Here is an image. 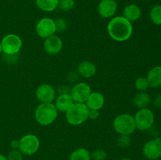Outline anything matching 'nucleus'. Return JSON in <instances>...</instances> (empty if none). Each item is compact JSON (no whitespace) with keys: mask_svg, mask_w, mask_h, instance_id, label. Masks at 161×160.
Listing matches in <instances>:
<instances>
[{"mask_svg":"<svg viewBox=\"0 0 161 160\" xmlns=\"http://www.w3.org/2000/svg\"><path fill=\"white\" fill-rule=\"evenodd\" d=\"M107 31L113 40L119 42H125L133 34V25L123 16H117L113 17L108 22Z\"/></svg>","mask_w":161,"mask_h":160,"instance_id":"1","label":"nucleus"},{"mask_svg":"<svg viewBox=\"0 0 161 160\" xmlns=\"http://www.w3.org/2000/svg\"><path fill=\"white\" fill-rule=\"evenodd\" d=\"M58 111L53 103H40L36 108V121L41 125H50L56 120Z\"/></svg>","mask_w":161,"mask_h":160,"instance_id":"2","label":"nucleus"},{"mask_svg":"<svg viewBox=\"0 0 161 160\" xmlns=\"http://www.w3.org/2000/svg\"><path fill=\"white\" fill-rule=\"evenodd\" d=\"M88 113L89 108L86 104L74 103L65 112L66 121L71 125H80L89 119Z\"/></svg>","mask_w":161,"mask_h":160,"instance_id":"3","label":"nucleus"},{"mask_svg":"<svg viewBox=\"0 0 161 160\" xmlns=\"http://www.w3.org/2000/svg\"><path fill=\"white\" fill-rule=\"evenodd\" d=\"M113 126L119 135L130 136L136 130L134 116L127 113L118 115L113 120Z\"/></svg>","mask_w":161,"mask_h":160,"instance_id":"4","label":"nucleus"},{"mask_svg":"<svg viewBox=\"0 0 161 160\" xmlns=\"http://www.w3.org/2000/svg\"><path fill=\"white\" fill-rule=\"evenodd\" d=\"M134 119H135L136 129L141 131H146L153 126L155 116L150 109L146 108L138 109L134 116Z\"/></svg>","mask_w":161,"mask_h":160,"instance_id":"5","label":"nucleus"},{"mask_svg":"<svg viewBox=\"0 0 161 160\" xmlns=\"http://www.w3.org/2000/svg\"><path fill=\"white\" fill-rule=\"evenodd\" d=\"M1 43L3 53L7 55L18 54L23 45L21 38L14 33L5 35L2 39Z\"/></svg>","mask_w":161,"mask_h":160,"instance_id":"6","label":"nucleus"},{"mask_svg":"<svg viewBox=\"0 0 161 160\" xmlns=\"http://www.w3.org/2000/svg\"><path fill=\"white\" fill-rule=\"evenodd\" d=\"M19 150L25 155H32L38 152L40 147V141L32 133L25 134L19 140Z\"/></svg>","mask_w":161,"mask_h":160,"instance_id":"7","label":"nucleus"},{"mask_svg":"<svg viewBox=\"0 0 161 160\" xmlns=\"http://www.w3.org/2000/svg\"><path fill=\"white\" fill-rule=\"evenodd\" d=\"M91 92L92 91L91 86L87 83L80 82L75 83L73 86L71 87L69 94L72 97L74 103L85 104Z\"/></svg>","mask_w":161,"mask_h":160,"instance_id":"8","label":"nucleus"},{"mask_svg":"<svg viewBox=\"0 0 161 160\" xmlns=\"http://www.w3.org/2000/svg\"><path fill=\"white\" fill-rule=\"evenodd\" d=\"M36 34L41 39H46L56 33L54 20L50 17H42L37 22L36 26Z\"/></svg>","mask_w":161,"mask_h":160,"instance_id":"9","label":"nucleus"},{"mask_svg":"<svg viewBox=\"0 0 161 160\" xmlns=\"http://www.w3.org/2000/svg\"><path fill=\"white\" fill-rule=\"evenodd\" d=\"M144 156L149 160H157L161 158V141L159 137L149 140L143 146Z\"/></svg>","mask_w":161,"mask_h":160,"instance_id":"10","label":"nucleus"},{"mask_svg":"<svg viewBox=\"0 0 161 160\" xmlns=\"http://www.w3.org/2000/svg\"><path fill=\"white\" fill-rule=\"evenodd\" d=\"M36 96L40 103H53L57 97L56 89L47 83L41 84L36 89Z\"/></svg>","mask_w":161,"mask_h":160,"instance_id":"11","label":"nucleus"},{"mask_svg":"<svg viewBox=\"0 0 161 160\" xmlns=\"http://www.w3.org/2000/svg\"><path fill=\"white\" fill-rule=\"evenodd\" d=\"M117 8L116 0H101L97 6V12L104 18H111L116 14Z\"/></svg>","mask_w":161,"mask_h":160,"instance_id":"12","label":"nucleus"},{"mask_svg":"<svg viewBox=\"0 0 161 160\" xmlns=\"http://www.w3.org/2000/svg\"><path fill=\"white\" fill-rule=\"evenodd\" d=\"M63 47V42L58 36L53 35L45 39L43 48L46 53L49 55H57L61 51Z\"/></svg>","mask_w":161,"mask_h":160,"instance_id":"13","label":"nucleus"},{"mask_svg":"<svg viewBox=\"0 0 161 160\" xmlns=\"http://www.w3.org/2000/svg\"><path fill=\"white\" fill-rule=\"evenodd\" d=\"M77 72L80 76L84 78H91L95 75L97 72L96 65L91 61H85L80 63L77 67Z\"/></svg>","mask_w":161,"mask_h":160,"instance_id":"14","label":"nucleus"},{"mask_svg":"<svg viewBox=\"0 0 161 160\" xmlns=\"http://www.w3.org/2000/svg\"><path fill=\"white\" fill-rule=\"evenodd\" d=\"M85 104L90 110L99 111L105 104V97L103 94L99 92H91Z\"/></svg>","mask_w":161,"mask_h":160,"instance_id":"15","label":"nucleus"},{"mask_svg":"<svg viewBox=\"0 0 161 160\" xmlns=\"http://www.w3.org/2000/svg\"><path fill=\"white\" fill-rule=\"evenodd\" d=\"M142 16V9L138 5L129 4L123 9V17L130 22L137 21Z\"/></svg>","mask_w":161,"mask_h":160,"instance_id":"16","label":"nucleus"},{"mask_svg":"<svg viewBox=\"0 0 161 160\" xmlns=\"http://www.w3.org/2000/svg\"><path fill=\"white\" fill-rule=\"evenodd\" d=\"M74 101L70 94L58 95L55 99V107L58 111L65 113L73 105Z\"/></svg>","mask_w":161,"mask_h":160,"instance_id":"17","label":"nucleus"},{"mask_svg":"<svg viewBox=\"0 0 161 160\" xmlns=\"http://www.w3.org/2000/svg\"><path fill=\"white\" fill-rule=\"evenodd\" d=\"M149 87L156 89L161 86V66H155L149 71L147 74Z\"/></svg>","mask_w":161,"mask_h":160,"instance_id":"18","label":"nucleus"},{"mask_svg":"<svg viewBox=\"0 0 161 160\" xmlns=\"http://www.w3.org/2000/svg\"><path fill=\"white\" fill-rule=\"evenodd\" d=\"M151 102V97L146 92H139L135 94L133 98V104L138 109L147 108Z\"/></svg>","mask_w":161,"mask_h":160,"instance_id":"19","label":"nucleus"},{"mask_svg":"<svg viewBox=\"0 0 161 160\" xmlns=\"http://www.w3.org/2000/svg\"><path fill=\"white\" fill-rule=\"evenodd\" d=\"M59 0H36V6L44 12H53L58 7Z\"/></svg>","mask_w":161,"mask_h":160,"instance_id":"20","label":"nucleus"},{"mask_svg":"<svg viewBox=\"0 0 161 160\" xmlns=\"http://www.w3.org/2000/svg\"><path fill=\"white\" fill-rule=\"evenodd\" d=\"M69 160H91V152L85 147H79L70 154Z\"/></svg>","mask_w":161,"mask_h":160,"instance_id":"21","label":"nucleus"},{"mask_svg":"<svg viewBox=\"0 0 161 160\" xmlns=\"http://www.w3.org/2000/svg\"><path fill=\"white\" fill-rule=\"evenodd\" d=\"M149 18L156 25H161V5L153 6L149 11Z\"/></svg>","mask_w":161,"mask_h":160,"instance_id":"22","label":"nucleus"},{"mask_svg":"<svg viewBox=\"0 0 161 160\" xmlns=\"http://www.w3.org/2000/svg\"><path fill=\"white\" fill-rule=\"evenodd\" d=\"M135 86L139 92H145L149 87V84L146 77H139L135 80Z\"/></svg>","mask_w":161,"mask_h":160,"instance_id":"23","label":"nucleus"},{"mask_svg":"<svg viewBox=\"0 0 161 160\" xmlns=\"http://www.w3.org/2000/svg\"><path fill=\"white\" fill-rule=\"evenodd\" d=\"M55 27H56V32L62 33L67 30L68 22L64 18L61 17H57L54 20Z\"/></svg>","mask_w":161,"mask_h":160,"instance_id":"24","label":"nucleus"},{"mask_svg":"<svg viewBox=\"0 0 161 160\" xmlns=\"http://www.w3.org/2000/svg\"><path fill=\"white\" fill-rule=\"evenodd\" d=\"M75 6V0H59L58 7L64 12H69Z\"/></svg>","mask_w":161,"mask_h":160,"instance_id":"25","label":"nucleus"},{"mask_svg":"<svg viewBox=\"0 0 161 160\" xmlns=\"http://www.w3.org/2000/svg\"><path fill=\"white\" fill-rule=\"evenodd\" d=\"M116 143L121 148H127L131 144V138L128 135H119L116 140Z\"/></svg>","mask_w":161,"mask_h":160,"instance_id":"26","label":"nucleus"},{"mask_svg":"<svg viewBox=\"0 0 161 160\" xmlns=\"http://www.w3.org/2000/svg\"><path fill=\"white\" fill-rule=\"evenodd\" d=\"M91 159L93 160H106L107 153L102 148H97L91 152Z\"/></svg>","mask_w":161,"mask_h":160,"instance_id":"27","label":"nucleus"},{"mask_svg":"<svg viewBox=\"0 0 161 160\" xmlns=\"http://www.w3.org/2000/svg\"><path fill=\"white\" fill-rule=\"evenodd\" d=\"M23 153L19 149H12L8 153L7 160H23L24 156Z\"/></svg>","mask_w":161,"mask_h":160,"instance_id":"28","label":"nucleus"},{"mask_svg":"<svg viewBox=\"0 0 161 160\" xmlns=\"http://www.w3.org/2000/svg\"><path fill=\"white\" fill-rule=\"evenodd\" d=\"M71 88L67 85H61L59 86L56 89V93L58 95H61V94H69L70 93Z\"/></svg>","mask_w":161,"mask_h":160,"instance_id":"29","label":"nucleus"},{"mask_svg":"<svg viewBox=\"0 0 161 160\" xmlns=\"http://www.w3.org/2000/svg\"><path fill=\"white\" fill-rule=\"evenodd\" d=\"M4 61L6 62L9 63V64H14V63L17 62L18 61V56L17 54H14V55H7L4 54Z\"/></svg>","mask_w":161,"mask_h":160,"instance_id":"30","label":"nucleus"},{"mask_svg":"<svg viewBox=\"0 0 161 160\" xmlns=\"http://www.w3.org/2000/svg\"><path fill=\"white\" fill-rule=\"evenodd\" d=\"M79 76H80V75L77 72V71L76 72H71L68 74L67 78L70 83H76L79 79Z\"/></svg>","mask_w":161,"mask_h":160,"instance_id":"31","label":"nucleus"},{"mask_svg":"<svg viewBox=\"0 0 161 160\" xmlns=\"http://www.w3.org/2000/svg\"><path fill=\"white\" fill-rule=\"evenodd\" d=\"M100 113L97 110H90L89 113H88V119H91V120H95V119H98Z\"/></svg>","mask_w":161,"mask_h":160,"instance_id":"32","label":"nucleus"},{"mask_svg":"<svg viewBox=\"0 0 161 160\" xmlns=\"http://www.w3.org/2000/svg\"><path fill=\"white\" fill-rule=\"evenodd\" d=\"M153 104L156 108H161V93L157 94L153 100Z\"/></svg>","mask_w":161,"mask_h":160,"instance_id":"33","label":"nucleus"},{"mask_svg":"<svg viewBox=\"0 0 161 160\" xmlns=\"http://www.w3.org/2000/svg\"><path fill=\"white\" fill-rule=\"evenodd\" d=\"M10 147L12 149H19V145H20V143H19V140H13L10 141Z\"/></svg>","mask_w":161,"mask_h":160,"instance_id":"34","label":"nucleus"},{"mask_svg":"<svg viewBox=\"0 0 161 160\" xmlns=\"http://www.w3.org/2000/svg\"><path fill=\"white\" fill-rule=\"evenodd\" d=\"M0 160H7V158H6V155L0 154Z\"/></svg>","mask_w":161,"mask_h":160,"instance_id":"35","label":"nucleus"},{"mask_svg":"<svg viewBox=\"0 0 161 160\" xmlns=\"http://www.w3.org/2000/svg\"><path fill=\"white\" fill-rule=\"evenodd\" d=\"M3 53V48H2V43H1V41H0V54Z\"/></svg>","mask_w":161,"mask_h":160,"instance_id":"36","label":"nucleus"},{"mask_svg":"<svg viewBox=\"0 0 161 160\" xmlns=\"http://www.w3.org/2000/svg\"><path fill=\"white\" fill-rule=\"evenodd\" d=\"M119 160H132V159H130V158H120Z\"/></svg>","mask_w":161,"mask_h":160,"instance_id":"37","label":"nucleus"},{"mask_svg":"<svg viewBox=\"0 0 161 160\" xmlns=\"http://www.w3.org/2000/svg\"><path fill=\"white\" fill-rule=\"evenodd\" d=\"M159 138H160V141H161V135H160V136H159Z\"/></svg>","mask_w":161,"mask_h":160,"instance_id":"38","label":"nucleus"}]
</instances>
